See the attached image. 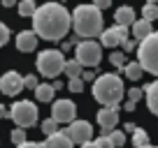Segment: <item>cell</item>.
Wrapping results in <instances>:
<instances>
[{"label": "cell", "mask_w": 158, "mask_h": 148, "mask_svg": "<svg viewBox=\"0 0 158 148\" xmlns=\"http://www.w3.org/2000/svg\"><path fill=\"white\" fill-rule=\"evenodd\" d=\"M72 16L60 2H44L33 14V33L47 42H60L70 33Z\"/></svg>", "instance_id": "cell-1"}, {"label": "cell", "mask_w": 158, "mask_h": 148, "mask_svg": "<svg viewBox=\"0 0 158 148\" xmlns=\"http://www.w3.org/2000/svg\"><path fill=\"white\" fill-rule=\"evenodd\" d=\"M72 30L77 37H100L102 35V12L95 5H79L72 12Z\"/></svg>", "instance_id": "cell-2"}, {"label": "cell", "mask_w": 158, "mask_h": 148, "mask_svg": "<svg viewBox=\"0 0 158 148\" xmlns=\"http://www.w3.org/2000/svg\"><path fill=\"white\" fill-rule=\"evenodd\" d=\"M123 95H126V88L118 74H100L93 81V97L102 107H118Z\"/></svg>", "instance_id": "cell-3"}, {"label": "cell", "mask_w": 158, "mask_h": 148, "mask_svg": "<svg viewBox=\"0 0 158 148\" xmlns=\"http://www.w3.org/2000/svg\"><path fill=\"white\" fill-rule=\"evenodd\" d=\"M137 63L144 72L158 76V30H153L147 40L137 44Z\"/></svg>", "instance_id": "cell-4"}, {"label": "cell", "mask_w": 158, "mask_h": 148, "mask_svg": "<svg viewBox=\"0 0 158 148\" xmlns=\"http://www.w3.org/2000/svg\"><path fill=\"white\" fill-rule=\"evenodd\" d=\"M35 65H37V72L42 74V76H47V79H56L58 74H63L65 56H63L60 49H44V51H40Z\"/></svg>", "instance_id": "cell-5"}, {"label": "cell", "mask_w": 158, "mask_h": 148, "mask_svg": "<svg viewBox=\"0 0 158 148\" xmlns=\"http://www.w3.org/2000/svg\"><path fill=\"white\" fill-rule=\"evenodd\" d=\"M37 116H40V109L35 107L30 99H19L10 107V118L14 120L16 127L26 130V127H33L37 123Z\"/></svg>", "instance_id": "cell-6"}, {"label": "cell", "mask_w": 158, "mask_h": 148, "mask_svg": "<svg viewBox=\"0 0 158 148\" xmlns=\"http://www.w3.org/2000/svg\"><path fill=\"white\" fill-rule=\"evenodd\" d=\"M74 60H77L81 67L91 69L98 67L100 60H102V46L98 44L95 40H84L74 46Z\"/></svg>", "instance_id": "cell-7"}, {"label": "cell", "mask_w": 158, "mask_h": 148, "mask_svg": "<svg viewBox=\"0 0 158 148\" xmlns=\"http://www.w3.org/2000/svg\"><path fill=\"white\" fill-rule=\"evenodd\" d=\"M60 132H63L72 143H79V146L93 141V125H91L89 120H74V123H70L68 127L60 130Z\"/></svg>", "instance_id": "cell-8"}, {"label": "cell", "mask_w": 158, "mask_h": 148, "mask_svg": "<svg viewBox=\"0 0 158 148\" xmlns=\"http://www.w3.org/2000/svg\"><path fill=\"white\" fill-rule=\"evenodd\" d=\"M51 120H56L58 125H70L77 120V104L72 99H54L51 107Z\"/></svg>", "instance_id": "cell-9"}, {"label": "cell", "mask_w": 158, "mask_h": 148, "mask_svg": "<svg viewBox=\"0 0 158 148\" xmlns=\"http://www.w3.org/2000/svg\"><path fill=\"white\" fill-rule=\"evenodd\" d=\"M23 90V76H21L16 69H10L7 74L0 76V93L7 95V97H16V95Z\"/></svg>", "instance_id": "cell-10"}, {"label": "cell", "mask_w": 158, "mask_h": 148, "mask_svg": "<svg viewBox=\"0 0 158 148\" xmlns=\"http://www.w3.org/2000/svg\"><path fill=\"white\" fill-rule=\"evenodd\" d=\"M128 35H130V30L128 28H121V25L107 28V30H102V35H100V46H107V49L121 46L126 40H130Z\"/></svg>", "instance_id": "cell-11"}, {"label": "cell", "mask_w": 158, "mask_h": 148, "mask_svg": "<svg viewBox=\"0 0 158 148\" xmlns=\"http://www.w3.org/2000/svg\"><path fill=\"white\" fill-rule=\"evenodd\" d=\"M98 125L107 137L109 132H114V127L118 125V107H102L98 111Z\"/></svg>", "instance_id": "cell-12"}, {"label": "cell", "mask_w": 158, "mask_h": 148, "mask_svg": "<svg viewBox=\"0 0 158 148\" xmlns=\"http://www.w3.org/2000/svg\"><path fill=\"white\" fill-rule=\"evenodd\" d=\"M37 35L33 33V30H21L19 35H16V49L21 51V53H33L35 49H37Z\"/></svg>", "instance_id": "cell-13"}, {"label": "cell", "mask_w": 158, "mask_h": 148, "mask_svg": "<svg viewBox=\"0 0 158 148\" xmlns=\"http://www.w3.org/2000/svg\"><path fill=\"white\" fill-rule=\"evenodd\" d=\"M114 21H116V25H121V28H130V25L137 21V19H135V10L128 7V5L118 7V10L114 12Z\"/></svg>", "instance_id": "cell-14"}, {"label": "cell", "mask_w": 158, "mask_h": 148, "mask_svg": "<svg viewBox=\"0 0 158 148\" xmlns=\"http://www.w3.org/2000/svg\"><path fill=\"white\" fill-rule=\"evenodd\" d=\"M42 148H74V143L63 132H56V134H51V137H47L42 141Z\"/></svg>", "instance_id": "cell-15"}, {"label": "cell", "mask_w": 158, "mask_h": 148, "mask_svg": "<svg viewBox=\"0 0 158 148\" xmlns=\"http://www.w3.org/2000/svg\"><path fill=\"white\" fill-rule=\"evenodd\" d=\"M144 97H147V107L151 114L158 116V79L151 81V84L144 88Z\"/></svg>", "instance_id": "cell-16"}, {"label": "cell", "mask_w": 158, "mask_h": 148, "mask_svg": "<svg viewBox=\"0 0 158 148\" xmlns=\"http://www.w3.org/2000/svg\"><path fill=\"white\" fill-rule=\"evenodd\" d=\"M130 30H133V37H135V42H142V40H147L149 35L153 33L151 23H149V21H144V19H137L133 25H130Z\"/></svg>", "instance_id": "cell-17"}, {"label": "cell", "mask_w": 158, "mask_h": 148, "mask_svg": "<svg viewBox=\"0 0 158 148\" xmlns=\"http://www.w3.org/2000/svg\"><path fill=\"white\" fill-rule=\"evenodd\" d=\"M54 97H56V90H54L51 84H40L35 88V99L37 102H51Z\"/></svg>", "instance_id": "cell-18"}, {"label": "cell", "mask_w": 158, "mask_h": 148, "mask_svg": "<svg viewBox=\"0 0 158 148\" xmlns=\"http://www.w3.org/2000/svg\"><path fill=\"white\" fill-rule=\"evenodd\" d=\"M63 72L68 74V81H70V79H81V72H84V67H81L77 60H65Z\"/></svg>", "instance_id": "cell-19"}, {"label": "cell", "mask_w": 158, "mask_h": 148, "mask_svg": "<svg viewBox=\"0 0 158 148\" xmlns=\"http://www.w3.org/2000/svg\"><path fill=\"white\" fill-rule=\"evenodd\" d=\"M121 72L128 76L130 81H137V79H142V74H144V69L139 67V63H126V67L121 69Z\"/></svg>", "instance_id": "cell-20"}, {"label": "cell", "mask_w": 158, "mask_h": 148, "mask_svg": "<svg viewBox=\"0 0 158 148\" xmlns=\"http://www.w3.org/2000/svg\"><path fill=\"white\" fill-rule=\"evenodd\" d=\"M142 19L149 21V23H153V21L158 19V5H153V2H147V5L142 7Z\"/></svg>", "instance_id": "cell-21"}, {"label": "cell", "mask_w": 158, "mask_h": 148, "mask_svg": "<svg viewBox=\"0 0 158 148\" xmlns=\"http://www.w3.org/2000/svg\"><path fill=\"white\" fill-rule=\"evenodd\" d=\"M133 146L135 148H144V146H149V134L144 132V130H135L133 132Z\"/></svg>", "instance_id": "cell-22"}, {"label": "cell", "mask_w": 158, "mask_h": 148, "mask_svg": "<svg viewBox=\"0 0 158 148\" xmlns=\"http://www.w3.org/2000/svg\"><path fill=\"white\" fill-rule=\"evenodd\" d=\"M35 10H37V5H35L33 0H21L19 2V14L21 16H30V19H33Z\"/></svg>", "instance_id": "cell-23"}, {"label": "cell", "mask_w": 158, "mask_h": 148, "mask_svg": "<svg viewBox=\"0 0 158 148\" xmlns=\"http://www.w3.org/2000/svg\"><path fill=\"white\" fill-rule=\"evenodd\" d=\"M107 139L112 141V146H114V148H121V146L126 143V132H123V130H114V132H109V134H107Z\"/></svg>", "instance_id": "cell-24"}, {"label": "cell", "mask_w": 158, "mask_h": 148, "mask_svg": "<svg viewBox=\"0 0 158 148\" xmlns=\"http://www.w3.org/2000/svg\"><path fill=\"white\" fill-rule=\"evenodd\" d=\"M10 139H12V143H14V148H16V146H23V143L28 141V134H26V130L16 127V130H12Z\"/></svg>", "instance_id": "cell-25"}, {"label": "cell", "mask_w": 158, "mask_h": 148, "mask_svg": "<svg viewBox=\"0 0 158 148\" xmlns=\"http://www.w3.org/2000/svg\"><path fill=\"white\" fill-rule=\"evenodd\" d=\"M42 132H44V137H51V134H56V132H60L58 130V123L56 120H51V118H47V120H42Z\"/></svg>", "instance_id": "cell-26"}, {"label": "cell", "mask_w": 158, "mask_h": 148, "mask_svg": "<svg viewBox=\"0 0 158 148\" xmlns=\"http://www.w3.org/2000/svg\"><path fill=\"white\" fill-rule=\"evenodd\" d=\"M109 60H112V65H114V67H118V69H123V67H126V53H118V51H114V53L109 56Z\"/></svg>", "instance_id": "cell-27"}, {"label": "cell", "mask_w": 158, "mask_h": 148, "mask_svg": "<svg viewBox=\"0 0 158 148\" xmlns=\"http://www.w3.org/2000/svg\"><path fill=\"white\" fill-rule=\"evenodd\" d=\"M40 86V79H37V74H28V76H23V88H30L35 93V88Z\"/></svg>", "instance_id": "cell-28"}, {"label": "cell", "mask_w": 158, "mask_h": 148, "mask_svg": "<svg viewBox=\"0 0 158 148\" xmlns=\"http://www.w3.org/2000/svg\"><path fill=\"white\" fill-rule=\"evenodd\" d=\"M126 95H128V102H135V104H137L139 99L144 97V90H142V88H130V90H126Z\"/></svg>", "instance_id": "cell-29"}, {"label": "cell", "mask_w": 158, "mask_h": 148, "mask_svg": "<svg viewBox=\"0 0 158 148\" xmlns=\"http://www.w3.org/2000/svg\"><path fill=\"white\" fill-rule=\"evenodd\" d=\"M68 88H70V93H81V90H84V81L81 79H70Z\"/></svg>", "instance_id": "cell-30"}, {"label": "cell", "mask_w": 158, "mask_h": 148, "mask_svg": "<svg viewBox=\"0 0 158 148\" xmlns=\"http://www.w3.org/2000/svg\"><path fill=\"white\" fill-rule=\"evenodd\" d=\"M7 42H10V28L0 21V46H5Z\"/></svg>", "instance_id": "cell-31"}, {"label": "cell", "mask_w": 158, "mask_h": 148, "mask_svg": "<svg viewBox=\"0 0 158 148\" xmlns=\"http://www.w3.org/2000/svg\"><path fill=\"white\" fill-rule=\"evenodd\" d=\"M95 79H98V76H95V72H91V69H84V72H81V81H84V84H93Z\"/></svg>", "instance_id": "cell-32"}, {"label": "cell", "mask_w": 158, "mask_h": 148, "mask_svg": "<svg viewBox=\"0 0 158 148\" xmlns=\"http://www.w3.org/2000/svg\"><path fill=\"white\" fill-rule=\"evenodd\" d=\"M93 5H95V7H98V10H100V12H102V10H107V7H109V5H112V2H109V0H98V2H93Z\"/></svg>", "instance_id": "cell-33"}, {"label": "cell", "mask_w": 158, "mask_h": 148, "mask_svg": "<svg viewBox=\"0 0 158 148\" xmlns=\"http://www.w3.org/2000/svg\"><path fill=\"white\" fill-rule=\"evenodd\" d=\"M16 148H42V143H37V141H26L23 146H16Z\"/></svg>", "instance_id": "cell-34"}, {"label": "cell", "mask_w": 158, "mask_h": 148, "mask_svg": "<svg viewBox=\"0 0 158 148\" xmlns=\"http://www.w3.org/2000/svg\"><path fill=\"white\" fill-rule=\"evenodd\" d=\"M121 46H123L126 51H133V49H135V40H126V42H123Z\"/></svg>", "instance_id": "cell-35"}, {"label": "cell", "mask_w": 158, "mask_h": 148, "mask_svg": "<svg viewBox=\"0 0 158 148\" xmlns=\"http://www.w3.org/2000/svg\"><path fill=\"white\" fill-rule=\"evenodd\" d=\"M0 118H10V109L5 104H0Z\"/></svg>", "instance_id": "cell-36"}, {"label": "cell", "mask_w": 158, "mask_h": 148, "mask_svg": "<svg viewBox=\"0 0 158 148\" xmlns=\"http://www.w3.org/2000/svg\"><path fill=\"white\" fill-rule=\"evenodd\" d=\"M135 130H137V125H135V123H126L123 125V132H135Z\"/></svg>", "instance_id": "cell-37"}, {"label": "cell", "mask_w": 158, "mask_h": 148, "mask_svg": "<svg viewBox=\"0 0 158 148\" xmlns=\"http://www.w3.org/2000/svg\"><path fill=\"white\" fill-rule=\"evenodd\" d=\"M123 111H135V102H126L123 104Z\"/></svg>", "instance_id": "cell-38"}, {"label": "cell", "mask_w": 158, "mask_h": 148, "mask_svg": "<svg viewBox=\"0 0 158 148\" xmlns=\"http://www.w3.org/2000/svg\"><path fill=\"white\" fill-rule=\"evenodd\" d=\"M81 148H100V146H98V143H95V141H89V143H84V146H81Z\"/></svg>", "instance_id": "cell-39"}, {"label": "cell", "mask_w": 158, "mask_h": 148, "mask_svg": "<svg viewBox=\"0 0 158 148\" xmlns=\"http://www.w3.org/2000/svg\"><path fill=\"white\" fill-rule=\"evenodd\" d=\"M144 148H158V146H151V143H149V146H144Z\"/></svg>", "instance_id": "cell-40"}]
</instances>
